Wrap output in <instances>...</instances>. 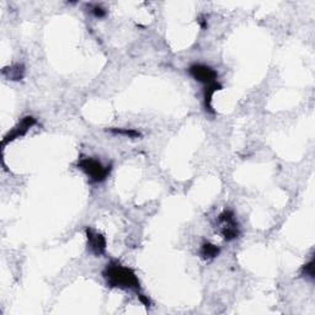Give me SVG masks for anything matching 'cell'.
Returning <instances> with one entry per match:
<instances>
[{
  "mask_svg": "<svg viewBox=\"0 0 315 315\" xmlns=\"http://www.w3.org/2000/svg\"><path fill=\"white\" fill-rule=\"evenodd\" d=\"M107 286L118 289H133L138 291L141 288L138 276L132 268L121 265L118 261H111L107 263L102 272Z\"/></svg>",
  "mask_w": 315,
  "mask_h": 315,
  "instance_id": "1",
  "label": "cell"
},
{
  "mask_svg": "<svg viewBox=\"0 0 315 315\" xmlns=\"http://www.w3.org/2000/svg\"><path fill=\"white\" fill-rule=\"evenodd\" d=\"M78 167L86 174V176L90 178L92 183L100 184L104 183L107 177H109L110 171H111V166L104 165L101 161L94 158H83L79 160Z\"/></svg>",
  "mask_w": 315,
  "mask_h": 315,
  "instance_id": "2",
  "label": "cell"
},
{
  "mask_svg": "<svg viewBox=\"0 0 315 315\" xmlns=\"http://www.w3.org/2000/svg\"><path fill=\"white\" fill-rule=\"evenodd\" d=\"M218 223L220 226V234L226 241H233L239 238L240 231L234 212L226 209L218 215Z\"/></svg>",
  "mask_w": 315,
  "mask_h": 315,
  "instance_id": "3",
  "label": "cell"
},
{
  "mask_svg": "<svg viewBox=\"0 0 315 315\" xmlns=\"http://www.w3.org/2000/svg\"><path fill=\"white\" fill-rule=\"evenodd\" d=\"M189 74L195 79L198 83L203 84L204 86H208V85H213L218 83V73L217 70L213 69L212 67L206 64L196 63L190 65L189 69H187Z\"/></svg>",
  "mask_w": 315,
  "mask_h": 315,
  "instance_id": "4",
  "label": "cell"
},
{
  "mask_svg": "<svg viewBox=\"0 0 315 315\" xmlns=\"http://www.w3.org/2000/svg\"><path fill=\"white\" fill-rule=\"evenodd\" d=\"M36 123H37V121H36V118L33 117V116H26V117L22 118L21 122H19V123L16 124V126L14 127L4 138H3V147H5L8 143L15 141V139L24 137V136L26 134L28 130L32 128Z\"/></svg>",
  "mask_w": 315,
  "mask_h": 315,
  "instance_id": "5",
  "label": "cell"
},
{
  "mask_svg": "<svg viewBox=\"0 0 315 315\" xmlns=\"http://www.w3.org/2000/svg\"><path fill=\"white\" fill-rule=\"evenodd\" d=\"M87 248L92 254L100 257L106 252V239L100 233L95 232L93 228H86Z\"/></svg>",
  "mask_w": 315,
  "mask_h": 315,
  "instance_id": "6",
  "label": "cell"
},
{
  "mask_svg": "<svg viewBox=\"0 0 315 315\" xmlns=\"http://www.w3.org/2000/svg\"><path fill=\"white\" fill-rule=\"evenodd\" d=\"M218 90H222V85L219 83H215L213 85H208V86H204L203 89V106L208 113L213 115L214 110L212 106V100H213V95Z\"/></svg>",
  "mask_w": 315,
  "mask_h": 315,
  "instance_id": "7",
  "label": "cell"
},
{
  "mask_svg": "<svg viewBox=\"0 0 315 315\" xmlns=\"http://www.w3.org/2000/svg\"><path fill=\"white\" fill-rule=\"evenodd\" d=\"M219 252H220L219 246H217V245H214V244L208 243V241H207V243H203L202 245H201L200 256H201V259L209 261V260L215 259V257L219 255Z\"/></svg>",
  "mask_w": 315,
  "mask_h": 315,
  "instance_id": "8",
  "label": "cell"
},
{
  "mask_svg": "<svg viewBox=\"0 0 315 315\" xmlns=\"http://www.w3.org/2000/svg\"><path fill=\"white\" fill-rule=\"evenodd\" d=\"M3 74L7 76L8 79H10V80H21L25 74V68L22 64H14L11 67L4 68Z\"/></svg>",
  "mask_w": 315,
  "mask_h": 315,
  "instance_id": "9",
  "label": "cell"
},
{
  "mask_svg": "<svg viewBox=\"0 0 315 315\" xmlns=\"http://www.w3.org/2000/svg\"><path fill=\"white\" fill-rule=\"evenodd\" d=\"M300 276L306 278V280L310 281L314 280V259H311L308 263H305V265L303 266Z\"/></svg>",
  "mask_w": 315,
  "mask_h": 315,
  "instance_id": "10",
  "label": "cell"
},
{
  "mask_svg": "<svg viewBox=\"0 0 315 315\" xmlns=\"http://www.w3.org/2000/svg\"><path fill=\"white\" fill-rule=\"evenodd\" d=\"M112 133H115V134H121V136H126V137H129V138H138L141 137V133L138 132V130L133 129V128H111L110 129Z\"/></svg>",
  "mask_w": 315,
  "mask_h": 315,
  "instance_id": "11",
  "label": "cell"
},
{
  "mask_svg": "<svg viewBox=\"0 0 315 315\" xmlns=\"http://www.w3.org/2000/svg\"><path fill=\"white\" fill-rule=\"evenodd\" d=\"M92 14L95 18L98 19H102L106 16V10L104 9V8H101L100 5H94V7H92Z\"/></svg>",
  "mask_w": 315,
  "mask_h": 315,
  "instance_id": "12",
  "label": "cell"
},
{
  "mask_svg": "<svg viewBox=\"0 0 315 315\" xmlns=\"http://www.w3.org/2000/svg\"><path fill=\"white\" fill-rule=\"evenodd\" d=\"M138 297H139V300H141V302L143 303V304L146 305L147 308H148V306L150 305V300L148 299V297L143 296V294H138Z\"/></svg>",
  "mask_w": 315,
  "mask_h": 315,
  "instance_id": "13",
  "label": "cell"
}]
</instances>
